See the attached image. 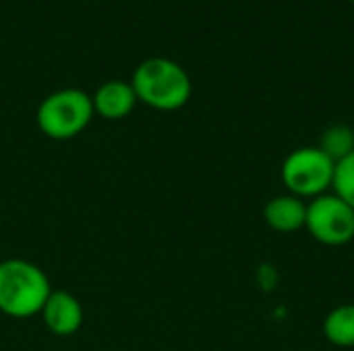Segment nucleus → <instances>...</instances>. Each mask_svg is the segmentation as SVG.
Returning <instances> with one entry per match:
<instances>
[{"label": "nucleus", "instance_id": "3", "mask_svg": "<svg viewBox=\"0 0 354 351\" xmlns=\"http://www.w3.org/2000/svg\"><path fill=\"white\" fill-rule=\"evenodd\" d=\"M91 97L81 89H60L50 93L37 108L39 130L54 139L66 141L81 134L93 118Z\"/></svg>", "mask_w": 354, "mask_h": 351}, {"label": "nucleus", "instance_id": "1", "mask_svg": "<svg viewBox=\"0 0 354 351\" xmlns=\"http://www.w3.org/2000/svg\"><path fill=\"white\" fill-rule=\"evenodd\" d=\"M135 95L145 106L160 112H174L187 106L191 99V77L187 70L170 58H147L143 60L131 81Z\"/></svg>", "mask_w": 354, "mask_h": 351}, {"label": "nucleus", "instance_id": "8", "mask_svg": "<svg viewBox=\"0 0 354 351\" xmlns=\"http://www.w3.org/2000/svg\"><path fill=\"white\" fill-rule=\"evenodd\" d=\"M266 223L280 234H292L305 228L307 219V203L292 194H280L268 201L263 209Z\"/></svg>", "mask_w": 354, "mask_h": 351}, {"label": "nucleus", "instance_id": "6", "mask_svg": "<svg viewBox=\"0 0 354 351\" xmlns=\"http://www.w3.org/2000/svg\"><path fill=\"white\" fill-rule=\"evenodd\" d=\"M39 314L46 329L58 337L75 335L83 325V306L68 292H52Z\"/></svg>", "mask_w": 354, "mask_h": 351}, {"label": "nucleus", "instance_id": "10", "mask_svg": "<svg viewBox=\"0 0 354 351\" xmlns=\"http://www.w3.org/2000/svg\"><path fill=\"white\" fill-rule=\"evenodd\" d=\"M332 161H342L344 157H348L354 151V130L351 126L344 124H336L330 126L324 134L322 141L317 145Z\"/></svg>", "mask_w": 354, "mask_h": 351}, {"label": "nucleus", "instance_id": "7", "mask_svg": "<svg viewBox=\"0 0 354 351\" xmlns=\"http://www.w3.org/2000/svg\"><path fill=\"white\" fill-rule=\"evenodd\" d=\"M137 101L139 99L135 95V89L127 81H108V83L100 85L91 97L93 112L106 120L127 118L135 110Z\"/></svg>", "mask_w": 354, "mask_h": 351}, {"label": "nucleus", "instance_id": "9", "mask_svg": "<svg viewBox=\"0 0 354 351\" xmlns=\"http://www.w3.org/2000/svg\"><path fill=\"white\" fill-rule=\"evenodd\" d=\"M324 335L336 348H354V304H342L326 317Z\"/></svg>", "mask_w": 354, "mask_h": 351}, {"label": "nucleus", "instance_id": "2", "mask_svg": "<svg viewBox=\"0 0 354 351\" xmlns=\"http://www.w3.org/2000/svg\"><path fill=\"white\" fill-rule=\"evenodd\" d=\"M52 294L48 275L23 259L0 263V312L10 319H29L39 314Z\"/></svg>", "mask_w": 354, "mask_h": 351}, {"label": "nucleus", "instance_id": "11", "mask_svg": "<svg viewBox=\"0 0 354 351\" xmlns=\"http://www.w3.org/2000/svg\"><path fill=\"white\" fill-rule=\"evenodd\" d=\"M332 190L354 209V151L336 163Z\"/></svg>", "mask_w": 354, "mask_h": 351}, {"label": "nucleus", "instance_id": "4", "mask_svg": "<svg viewBox=\"0 0 354 351\" xmlns=\"http://www.w3.org/2000/svg\"><path fill=\"white\" fill-rule=\"evenodd\" d=\"M336 161L319 147H301L286 155L280 168V178L288 194L299 199H317L328 194L334 184Z\"/></svg>", "mask_w": 354, "mask_h": 351}, {"label": "nucleus", "instance_id": "12", "mask_svg": "<svg viewBox=\"0 0 354 351\" xmlns=\"http://www.w3.org/2000/svg\"><path fill=\"white\" fill-rule=\"evenodd\" d=\"M0 230H2V219H0Z\"/></svg>", "mask_w": 354, "mask_h": 351}, {"label": "nucleus", "instance_id": "5", "mask_svg": "<svg viewBox=\"0 0 354 351\" xmlns=\"http://www.w3.org/2000/svg\"><path fill=\"white\" fill-rule=\"evenodd\" d=\"M307 232L324 246H344L354 240V209L338 194H322L307 203Z\"/></svg>", "mask_w": 354, "mask_h": 351}, {"label": "nucleus", "instance_id": "13", "mask_svg": "<svg viewBox=\"0 0 354 351\" xmlns=\"http://www.w3.org/2000/svg\"><path fill=\"white\" fill-rule=\"evenodd\" d=\"M351 2H354V0H351Z\"/></svg>", "mask_w": 354, "mask_h": 351}]
</instances>
